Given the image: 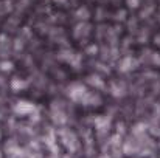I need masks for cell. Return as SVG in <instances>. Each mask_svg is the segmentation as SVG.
<instances>
[{"label":"cell","instance_id":"cell-1","mask_svg":"<svg viewBox=\"0 0 160 158\" xmlns=\"http://www.w3.org/2000/svg\"><path fill=\"white\" fill-rule=\"evenodd\" d=\"M128 5L131 8H137L138 6V0H128Z\"/></svg>","mask_w":160,"mask_h":158}]
</instances>
